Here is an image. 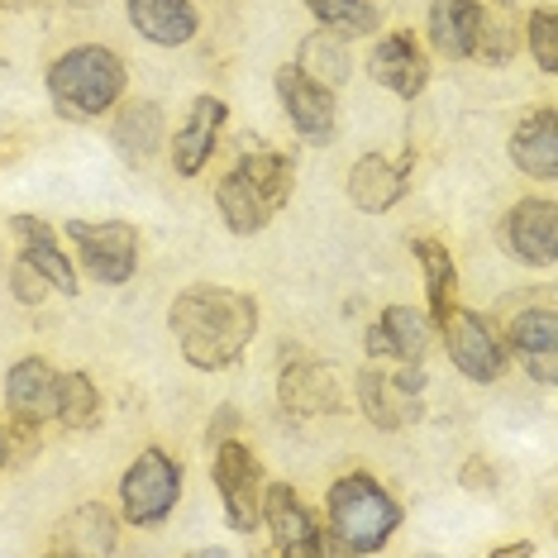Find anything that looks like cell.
I'll use <instances>...</instances> for the list:
<instances>
[{
  "label": "cell",
  "instance_id": "cell-1",
  "mask_svg": "<svg viewBox=\"0 0 558 558\" xmlns=\"http://www.w3.org/2000/svg\"><path fill=\"white\" fill-rule=\"evenodd\" d=\"M168 320H172L182 359L201 367V373L230 367L248 349V339L258 335V306H253V296H244L234 287H210V282L186 287L172 301Z\"/></svg>",
  "mask_w": 558,
  "mask_h": 558
},
{
  "label": "cell",
  "instance_id": "cell-2",
  "mask_svg": "<svg viewBox=\"0 0 558 558\" xmlns=\"http://www.w3.org/2000/svg\"><path fill=\"white\" fill-rule=\"evenodd\" d=\"M291 186H296V162L287 154H272V148H258L230 168V177L215 192V206L234 234H258L287 206Z\"/></svg>",
  "mask_w": 558,
  "mask_h": 558
},
{
  "label": "cell",
  "instance_id": "cell-3",
  "mask_svg": "<svg viewBox=\"0 0 558 558\" xmlns=\"http://www.w3.org/2000/svg\"><path fill=\"white\" fill-rule=\"evenodd\" d=\"M325 511H329V544L344 554H377L401 525V506L383 492V482H373L367 473L339 477L329 487Z\"/></svg>",
  "mask_w": 558,
  "mask_h": 558
},
{
  "label": "cell",
  "instance_id": "cell-4",
  "mask_svg": "<svg viewBox=\"0 0 558 558\" xmlns=\"http://www.w3.org/2000/svg\"><path fill=\"white\" fill-rule=\"evenodd\" d=\"M124 92V62L120 53L100 44H82L68 48L53 68H48V96H53L58 116L68 120H96Z\"/></svg>",
  "mask_w": 558,
  "mask_h": 558
},
{
  "label": "cell",
  "instance_id": "cell-5",
  "mask_svg": "<svg viewBox=\"0 0 558 558\" xmlns=\"http://www.w3.org/2000/svg\"><path fill=\"white\" fill-rule=\"evenodd\" d=\"M68 239L100 287L130 282L138 268V230L124 220H68Z\"/></svg>",
  "mask_w": 558,
  "mask_h": 558
},
{
  "label": "cell",
  "instance_id": "cell-6",
  "mask_svg": "<svg viewBox=\"0 0 558 558\" xmlns=\"http://www.w3.org/2000/svg\"><path fill=\"white\" fill-rule=\"evenodd\" d=\"M439 335H444V349H449V363L459 367L468 383H497L506 373V344L477 311H463L453 301L439 315Z\"/></svg>",
  "mask_w": 558,
  "mask_h": 558
},
{
  "label": "cell",
  "instance_id": "cell-7",
  "mask_svg": "<svg viewBox=\"0 0 558 558\" xmlns=\"http://www.w3.org/2000/svg\"><path fill=\"white\" fill-rule=\"evenodd\" d=\"M182 497V468L162 449H144L120 482V506L134 525H162Z\"/></svg>",
  "mask_w": 558,
  "mask_h": 558
},
{
  "label": "cell",
  "instance_id": "cell-8",
  "mask_svg": "<svg viewBox=\"0 0 558 558\" xmlns=\"http://www.w3.org/2000/svg\"><path fill=\"white\" fill-rule=\"evenodd\" d=\"M210 477H215V487H220L225 515H230V525L239 535L258 530V520H263V468H258V459H253L239 439H220L215 444Z\"/></svg>",
  "mask_w": 558,
  "mask_h": 558
},
{
  "label": "cell",
  "instance_id": "cell-9",
  "mask_svg": "<svg viewBox=\"0 0 558 558\" xmlns=\"http://www.w3.org/2000/svg\"><path fill=\"white\" fill-rule=\"evenodd\" d=\"M277 96H282V110L291 120V130H296L306 144H329L335 138V92L320 86L315 77L296 68V62H287V68H277Z\"/></svg>",
  "mask_w": 558,
  "mask_h": 558
},
{
  "label": "cell",
  "instance_id": "cell-10",
  "mask_svg": "<svg viewBox=\"0 0 558 558\" xmlns=\"http://www.w3.org/2000/svg\"><path fill=\"white\" fill-rule=\"evenodd\" d=\"M263 525L272 530L277 554H287V558H315V554H325L320 525L311 520V511L296 501V492H291L287 482H272V487H263Z\"/></svg>",
  "mask_w": 558,
  "mask_h": 558
},
{
  "label": "cell",
  "instance_id": "cell-11",
  "mask_svg": "<svg viewBox=\"0 0 558 558\" xmlns=\"http://www.w3.org/2000/svg\"><path fill=\"white\" fill-rule=\"evenodd\" d=\"M425 387V373L421 363H401V373H377V367H367L359 373V401L367 411V421L383 425V429H397L405 421V405L415 411V391Z\"/></svg>",
  "mask_w": 558,
  "mask_h": 558
},
{
  "label": "cell",
  "instance_id": "cell-12",
  "mask_svg": "<svg viewBox=\"0 0 558 558\" xmlns=\"http://www.w3.org/2000/svg\"><path fill=\"white\" fill-rule=\"evenodd\" d=\"M506 244L520 263H530V268H549L558 258V210L554 201H520V206L506 215Z\"/></svg>",
  "mask_w": 558,
  "mask_h": 558
},
{
  "label": "cell",
  "instance_id": "cell-13",
  "mask_svg": "<svg viewBox=\"0 0 558 558\" xmlns=\"http://www.w3.org/2000/svg\"><path fill=\"white\" fill-rule=\"evenodd\" d=\"M429 335H435V325H429V315L411 311V306H387L383 320L367 329L363 349L367 359H397V363H421L429 353Z\"/></svg>",
  "mask_w": 558,
  "mask_h": 558
},
{
  "label": "cell",
  "instance_id": "cell-14",
  "mask_svg": "<svg viewBox=\"0 0 558 558\" xmlns=\"http://www.w3.org/2000/svg\"><path fill=\"white\" fill-rule=\"evenodd\" d=\"M405 192H411V154H405L401 162H391L383 154H367V158L353 162V172H349V201L359 210L383 215V210L397 206Z\"/></svg>",
  "mask_w": 558,
  "mask_h": 558
},
{
  "label": "cell",
  "instance_id": "cell-15",
  "mask_svg": "<svg viewBox=\"0 0 558 558\" xmlns=\"http://www.w3.org/2000/svg\"><path fill=\"white\" fill-rule=\"evenodd\" d=\"M5 401L10 415L20 425H44L48 415H58V373L48 367V359H20L5 377Z\"/></svg>",
  "mask_w": 558,
  "mask_h": 558
},
{
  "label": "cell",
  "instance_id": "cell-16",
  "mask_svg": "<svg viewBox=\"0 0 558 558\" xmlns=\"http://www.w3.org/2000/svg\"><path fill=\"white\" fill-rule=\"evenodd\" d=\"M367 72H373L377 86L397 92L401 100L421 96L425 82H429V62L411 34H387V39L373 48V58H367Z\"/></svg>",
  "mask_w": 558,
  "mask_h": 558
},
{
  "label": "cell",
  "instance_id": "cell-17",
  "mask_svg": "<svg viewBox=\"0 0 558 558\" xmlns=\"http://www.w3.org/2000/svg\"><path fill=\"white\" fill-rule=\"evenodd\" d=\"M10 230H15V239H20V258L29 263L34 272H44L48 287H53L58 296H77V272H72L68 253L58 248L53 230H48L39 215H15V220H10Z\"/></svg>",
  "mask_w": 558,
  "mask_h": 558
},
{
  "label": "cell",
  "instance_id": "cell-18",
  "mask_svg": "<svg viewBox=\"0 0 558 558\" xmlns=\"http://www.w3.org/2000/svg\"><path fill=\"white\" fill-rule=\"evenodd\" d=\"M225 100L220 96H196L192 116H186L182 134L172 138V168L182 177H196L206 168V158L215 154V144H220V130H225Z\"/></svg>",
  "mask_w": 558,
  "mask_h": 558
},
{
  "label": "cell",
  "instance_id": "cell-19",
  "mask_svg": "<svg viewBox=\"0 0 558 558\" xmlns=\"http://www.w3.org/2000/svg\"><path fill=\"white\" fill-rule=\"evenodd\" d=\"M511 162L525 177H539V182H554L558 177V116H554V106L530 110V116L515 124Z\"/></svg>",
  "mask_w": 558,
  "mask_h": 558
},
{
  "label": "cell",
  "instance_id": "cell-20",
  "mask_svg": "<svg viewBox=\"0 0 558 558\" xmlns=\"http://www.w3.org/2000/svg\"><path fill=\"white\" fill-rule=\"evenodd\" d=\"M511 349L520 353L525 373L549 387L558 377V320L549 306H535L511 320Z\"/></svg>",
  "mask_w": 558,
  "mask_h": 558
},
{
  "label": "cell",
  "instance_id": "cell-21",
  "mask_svg": "<svg viewBox=\"0 0 558 558\" xmlns=\"http://www.w3.org/2000/svg\"><path fill=\"white\" fill-rule=\"evenodd\" d=\"M130 24L158 48H182L196 39L201 15L192 0H130Z\"/></svg>",
  "mask_w": 558,
  "mask_h": 558
},
{
  "label": "cell",
  "instance_id": "cell-22",
  "mask_svg": "<svg viewBox=\"0 0 558 558\" xmlns=\"http://www.w3.org/2000/svg\"><path fill=\"white\" fill-rule=\"evenodd\" d=\"M477 15H482V0H435L429 5V44H435V53L453 62L473 58Z\"/></svg>",
  "mask_w": 558,
  "mask_h": 558
},
{
  "label": "cell",
  "instance_id": "cell-23",
  "mask_svg": "<svg viewBox=\"0 0 558 558\" xmlns=\"http://www.w3.org/2000/svg\"><path fill=\"white\" fill-rule=\"evenodd\" d=\"M282 405L291 415H325V411H339V383L335 373L320 363H291L282 373Z\"/></svg>",
  "mask_w": 558,
  "mask_h": 558
},
{
  "label": "cell",
  "instance_id": "cell-24",
  "mask_svg": "<svg viewBox=\"0 0 558 558\" xmlns=\"http://www.w3.org/2000/svg\"><path fill=\"white\" fill-rule=\"evenodd\" d=\"M110 138H116V148H120L124 162L144 168V162L162 148V110L154 106V100H134V106H124L116 116V130H110Z\"/></svg>",
  "mask_w": 558,
  "mask_h": 558
},
{
  "label": "cell",
  "instance_id": "cell-25",
  "mask_svg": "<svg viewBox=\"0 0 558 558\" xmlns=\"http://www.w3.org/2000/svg\"><path fill=\"white\" fill-rule=\"evenodd\" d=\"M58 549L68 554H110L116 549V515L106 506H77L68 520H62V535H58Z\"/></svg>",
  "mask_w": 558,
  "mask_h": 558
},
{
  "label": "cell",
  "instance_id": "cell-26",
  "mask_svg": "<svg viewBox=\"0 0 558 558\" xmlns=\"http://www.w3.org/2000/svg\"><path fill=\"white\" fill-rule=\"evenodd\" d=\"M520 48V15L511 0H482V15H477V58L487 62H506L515 58Z\"/></svg>",
  "mask_w": 558,
  "mask_h": 558
},
{
  "label": "cell",
  "instance_id": "cell-27",
  "mask_svg": "<svg viewBox=\"0 0 558 558\" xmlns=\"http://www.w3.org/2000/svg\"><path fill=\"white\" fill-rule=\"evenodd\" d=\"M411 253L421 258V272H425V296H429V315H439L453 306V296H459V272H453V258L449 248L435 244V239H415Z\"/></svg>",
  "mask_w": 558,
  "mask_h": 558
},
{
  "label": "cell",
  "instance_id": "cell-28",
  "mask_svg": "<svg viewBox=\"0 0 558 558\" xmlns=\"http://www.w3.org/2000/svg\"><path fill=\"white\" fill-rule=\"evenodd\" d=\"M296 68L306 72V77H315L320 86H339V82H349V53H344V39L339 34H311L306 44L296 48Z\"/></svg>",
  "mask_w": 558,
  "mask_h": 558
},
{
  "label": "cell",
  "instance_id": "cell-29",
  "mask_svg": "<svg viewBox=\"0 0 558 558\" xmlns=\"http://www.w3.org/2000/svg\"><path fill=\"white\" fill-rule=\"evenodd\" d=\"M301 5L320 20V29L339 34V39H363L377 29V10L367 0H301Z\"/></svg>",
  "mask_w": 558,
  "mask_h": 558
},
{
  "label": "cell",
  "instance_id": "cell-30",
  "mask_svg": "<svg viewBox=\"0 0 558 558\" xmlns=\"http://www.w3.org/2000/svg\"><path fill=\"white\" fill-rule=\"evenodd\" d=\"M58 421L68 429H96L100 421V391L86 373H62L58 377Z\"/></svg>",
  "mask_w": 558,
  "mask_h": 558
},
{
  "label": "cell",
  "instance_id": "cell-31",
  "mask_svg": "<svg viewBox=\"0 0 558 558\" xmlns=\"http://www.w3.org/2000/svg\"><path fill=\"white\" fill-rule=\"evenodd\" d=\"M525 44L544 72H558V20L554 10H530L525 20Z\"/></svg>",
  "mask_w": 558,
  "mask_h": 558
},
{
  "label": "cell",
  "instance_id": "cell-32",
  "mask_svg": "<svg viewBox=\"0 0 558 558\" xmlns=\"http://www.w3.org/2000/svg\"><path fill=\"white\" fill-rule=\"evenodd\" d=\"M44 291H53V287H48V277H44V272H34L29 263L20 258V268H15V296L24 301V306H39Z\"/></svg>",
  "mask_w": 558,
  "mask_h": 558
},
{
  "label": "cell",
  "instance_id": "cell-33",
  "mask_svg": "<svg viewBox=\"0 0 558 558\" xmlns=\"http://www.w3.org/2000/svg\"><path fill=\"white\" fill-rule=\"evenodd\" d=\"M24 5H34V0H0V10H24Z\"/></svg>",
  "mask_w": 558,
  "mask_h": 558
},
{
  "label": "cell",
  "instance_id": "cell-34",
  "mask_svg": "<svg viewBox=\"0 0 558 558\" xmlns=\"http://www.w3.org/2000/svg\"><path fill=\"white\" fill-rule=\"evenodd\" d=\"M0 468H5V435H0Z\"/></svg>",
  "mask_w": 558,
  "mask_h": 558
}]
</instances>
